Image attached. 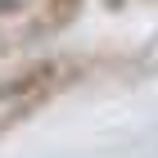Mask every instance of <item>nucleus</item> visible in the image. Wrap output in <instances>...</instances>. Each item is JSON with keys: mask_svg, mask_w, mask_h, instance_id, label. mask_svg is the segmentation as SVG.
Listing matches in <instances>:
<instances>
[{"mask_svg": "<svg viewBox=\"0 0 158 158\" xmlns=\"http://www.w3.org/2000/svg\"><path fill=\"white\" fill-rule=\"evenodd\" d=\"M77 77H81V63L63 59V54L23 63L18 73H9L5 81H0V109H5L0 113V131L14 127V122H23V118H32L41 104H50L59 90H68Z\"/></svg>", "mask_w": 158, "mask_h": 158, "instance_id": "1", "label": "nucleus"}, {"mask_svg": "<svg viewBox=\"0 0 158 158\" xmlns=\"http://www.w3.org/2000/svg\"><path fill=\"white\" fill-rule=\"evenodd\" d=\"M86 0H41V9L27 18L23 27V41H45V36H59L68 27L77 23V14H81Z\"/></svg>", "mask_w": 158, "mask_h": 158, "instance_id": "2", "label": "nucleus"}, {"mask_svg": "<svg viewBox=\"0 0 158 158\" xmlns=\"http://www.w3.org/2000/svg\"><path fill=\"white\" fill-rule=\"evenodd\" d=\"M32 0H0V18H9V14H18V9H27Z\"/></svg>", "mask_w": 158, "mask_h": 158, "instance_id": "3", "label": "nucleus"}]
</instances>
